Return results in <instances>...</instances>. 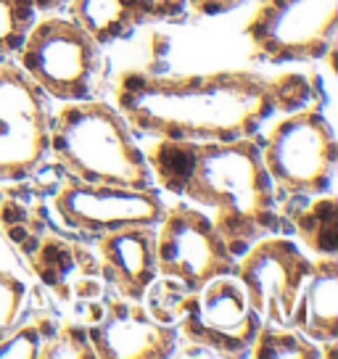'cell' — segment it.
Wrapping results in <instances>:
<instances>
[{"mask_svg":"<svg viewBox=\"0 0 338 359\" xmlns=\"http://www.w3.org/2000/svg\"><path fill=\"white\" fill-rule=\"evenodd\" d=\"M312 264L315 259L296 243V238L272 233L238 257L236 278L262 323L288 325L293 304L304 288Z\"/></svg>","mask_w":338,"mask_h":359,"instance_id":"cell-12","label":"cell"},{"mask_svg":"<svg viewBox=\"0 0 338 359\" xmlns=\"http://www.w3.org/2000/svg\"><path fill=\"white\" fill-rule=\"evenodd\" d=\"M288 325L315 344H338V257H317Z\"/></svg>","mask_w":338,"mask_h":359,"instance_id":"cell-16","label":"cell"},{"mask_svg":"<svg viewBox=\"0 0 338 359\" xmlns=\"http://www.w3.org/2000/svg\"><path fill=\"white\" fill-rule=\"evenodd\" d=\"M262 327V317L248 304L236 275L209 280L198 291L185 293L175 317V357H248Z\"/></svg>","mask_w":338,"mask_h":359,"instance_id":"cell-6","label":"cell"},{"mask_svg":"<svg viewBox=\"0 0 338 359\" xmlns=\"http://www.w3.org/2000/svg\"><path fill=\"white\" fill-rule=\"evenodd\" d=\"M69 0H34V6H37V11L40 13H58L67 8Z\"/></svg>","mask_w":338,"mask_h":359,"instance_id":"cell-23","label":"cell"},{"mask_svg":"<svg viewBox=\"0 0 338 359\" xmlns=\"http://www.w3.org/2000/svg\"><path fill=\"white\" fill-rule=\"evenodd\" d=\"M19 257L34 283L53 296L67 320L90 327L103 314L111 288L103 278L95 248L85 246V241L69 233H46Z\"/></svg>","mask_w":338,"mask_h":359,"instance_id":"cell-7","label":"cell"},{"mask_svg":"<svg viewBox=\"0 0 338 359\" xmlns=\"http://www.w3.org/2000/svg\"><path fill=\"white\" fill-rule=\"evenodd\" d=\"M40 359H95L88 327L64 317L53 336L40 346Z\"/></svg>","mask_w":338,"mask_h":359,"instance_id":"cell-20","label":"cell"},{"mask_svg":"<svg viewBox=\"0 0 338 359\" xmlns=\"http://www.w3.org/2000/svg\"><path fill=\"white\" fill-rule=\"evenodd\" d=\"M156 267L161 278L198 291L215 278L236 275L238 257L209 214L175 198L156 224Z\"/></svg>","mask_w":338,"mask_h":359,"instance_id":"cell-9","label":"cell"},{"mask_svg":"<svg viewBox=\"0 0 338 359\" xmlns=\"http://www.w3.org/2000/svg\"><path fill=\"white\" fill-rule=\"evenodd\" d=\"M251 359H323V346L302 336L291 325L262 323L259 333L248 348Z\"/></svg>","mask_w":338,"mask_h":359,"instance_id":"cell-18","label":"cell"},{"mask_svg":"<svg viewBox=\"0 0 338 359\" xmlns=\"http://www.w3.org/2000/svg\"><path fill=\"white\" fill-rule=\"evenodd\" d=\"M50 158L72 177L133 191L156 188L135 133L114 103H61L50 119Z\"/></svg>","mask_w":338,"mask_h":359,"instance_id":"cell-3","label":"cell"},{"mask_svg":"<svg viewBox=\"0 0 338 359\" xmlns=\"http://www.w3.org/2000/svg\"><path fill=\"white\" fill-rule=\"evenodd\" d=\"M53 106L16 61L0 64V188L50 158Z\"/></svg>","mask_w":338,"mask_h":359,"instance_id":"cell-10","label":"cell"},{"mask_svg":"<svg viewBox=\"0 0 338 359\" xmlns=\"http://www.w3.org/2000/svg\"><path fill=\"white\" fill-rule=\"evenodd\" d=\"M243 37L251 58L264 64L323 61L336 50L338 0H264Z\"/></svg>","mask_w":338,"mask_h":359,"instance_id":"cell-8","label":"cell"},{"mask_svg":"<svg viewBox=\"0 0 338 359\" xmlns=\"http://www.w3.org/2000/svg\"><path fill=\"white\" fill-rule=\"evenodd\" d=\"M101 259L103 278L114 293L143 302L148 285L158 278L156 267V227H122L93 241Z\"/></svg>","mask_w":338,"mask_h":359,"instance_id":"cell-15","label":"cell"},{"mask_svg":"<svg viewBox=\"0 0 338 359\" xmlns=\"http://www.w3.org/2000/svg\"><path fill=\"white\" fill-rule=\"evenodd\" d=\"M167 201L158 188L133 191L116 185H93L67 175L50 198L56 219L72 236L90 243L98 236L122 230V227H156Z\"/></svg>","mask_w":338,"mask_h":359,"instance_id":"cell-11","label":"cell"},{"mask_svg":"<svg viewBox=\"0 0 338 359\" xmlns=\"http://www.w3.org/2000/svg\"><path fill=\"white\" fill-rule=\"evenodd\" d=\"M95 359H167L175 357L177 330L156 320L143 302L109 291L103 314L88 327Z\"/></svg>","mask_w":338,"mask_h":359,"instance_id":"cell-13","label":"cell"},{"mask_svg":"<svg viewBox=\"0 0 338 359\" xmlns=\"http://www.w3.org/2000/svg\"><path fill=\"white\" fill-rule=\"evenodd\" d=\"M185 3H188V11L198 16H222V13L236 11L246 0H185Z\"/></svg>","mask_w":338,"mask_h":359,"instance_id":"cell-22","label":"cell"},{"mask_svg":"<svg viewBox=\"0 0 338 359\" xmlns=\"http://www.w3.org/2000/svg\"><path fill=\"white\" fill-rule=\"evenodd\" d=\"M278 209L285 222V236L315 257H338V198L333 193L283 198Z\"/></svg>","mask_w":338,"mask_h":359,"instance_id":"cell-17","label":"cell"},{"mask_svg":"<svg viewBox=\"0 0 338 359\" xmlns=\"http://www.w3.org/2000/svg\"><path fill=\"white\" fill-rule=\"evenodd\" d=\"M3 61H8V58H0V64H3Z\"/></svg>","mask_w":338,"mask_h":359,"instance_id":"cell-24","label":"cell"},{"mask_svg":"<svg viewBox=\"0 0 338 359\" xmlns=\"http://www.w3.org/2000/svg\"><path fill=\"white\" fill-rule=\"evenodd\" d=\"M103 48L67 13H43L16 53V64L50 101L95 98Z\"/></svg>","mask_w":338,"mask_h":359,"instance_id":"cell-5","label":"cell"},{"mask_svg":"<svg viewBox=\"0 0 338 359\" xmlns=\"http://www.w3.org/2000/svg\"><path fill=\"white\" fill-rule=\"evenodd\" d=\"M259 151L278 201L333 193L338 137L330 114L317 98L283 114L259 137Z\"/></svg>","mask_w":338,"mask_h":359,"instance_id":"cell-4","label":"cell"},{"mask_svg":"<svg viewBox=\"0 0 338 359\" xmlns=\"http://www.w3.org/2000/svg\"><path fill=\"white\" fill-rule=\"evenodd\" d=\"M29 296V283L11 269L0 267V338L11 333L24 312Z\"/></svg>","mask_w":338,"mask_h":359,"instance_id":"cell-21","label":"cell"},{"mask_svg":"<svg viewBox=\"0 0 338 359\" xmlns=\"http://www.w3.org/2000/svg\"><path fill=\"white\" fill-rule=\"evenodd\" d=\"M37 16L34 0H0V58H16Z\"/></svg>","mask_w":338,"mask_h":359,"instance_id":"cell-19","label":"cell"},{"mask_svg":"<svg viewBox=\"0 0 338 359\" xmlns=\"http://www.w3.org/2000/svg\"><path fill=\"white\" fill-rule=\"evenodd\" d=\"M315 98L312 79L299 72L259 74L217 69L188 74L122 72L114 106L133 133L167 140H238L259 130L275 114L302 109Z\"/></svg>","mask_w":338,"mask_h":359,"instance_id":"cell-1","label":"cell"},{"mask_svg":"<svg viewBox=\"0 0 338 359\" xmlns=\"http://www.w3.org/2000/svg\"><path fill=\"white\" fill-rule=\"evenodd\" d=\"M143 154L158 191L209 214L236 257L264 236H285L259 135L225 143L154 137Z\"/></svg>","mask_w":338,"mask_h":359,"instance_id":"cell-2","label":"cell"},{"mask_svg":"<svg viewBox=\"0 0 338 359\" xmlns=\"http://www.w3.org/2000/svg\"><path fill=\"white\" fill-rule=\"evenodd\" d=\"M64 13L101 48L127 40L137 29L177 24L191 16L185 0H69Z\"/></svg>","mask_w":338,"mask_h":359,"instance_id":"cell-14","label":"cell"}]
</instances>
